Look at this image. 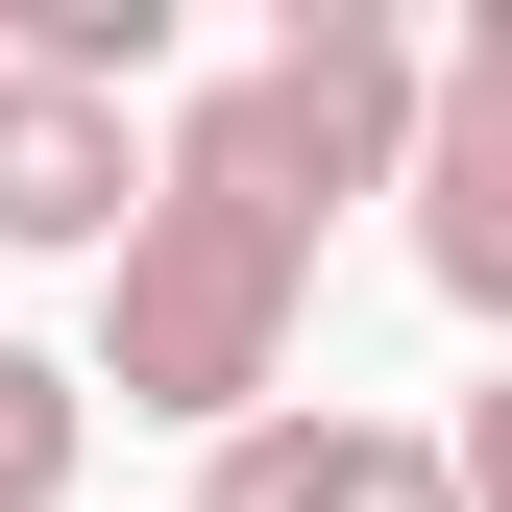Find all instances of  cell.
Wrapping results in <instances>:
<instances>
[{"label":"cell","instance_id":"1","mask_svg":"<svg viewBox=\"0 0 512 512\" xmlns=\"http://www.w3.org/2000/svg\"><path fill=\"white\" fill-rule=\"evenodd\" d=\"M293 317H317V220L220 147V122H171V147H147V220L98 244V391L244 439L293 391Z\"/></svg>","mask_w":512,"mask_h":512},{"label":"cell","instance_id":"2","mask_svg":"<svg viewBox=\"0 0 512 512\" xmlns=\"http://www.w3.org/2000/svg\"><path fill=\"white\" fill-rule=\"evenodd\" d=\"M415 98H439V49L391 25V0H293V49H269V74H220L196 122L269 171L293 220H342V196H391V171H415Z\"/></svg>","mask_w":512,"mask_h":512},{"label":"cell","instance_id":"3","mask_svg":"<svg viewBox=\"0 0 512 512\" xmlns=\"http://www.w3.org/2000/svg\"><path fill=\"white\" fill-rule=\"evenodd\" d=\"M415 269H439V317H488L512 342V74H464V49H439V98H415Z\"/></svg>","mask_w":512,"mask_h":512},{"label":"cell","instance_id":"4","mask_svg":"<svg viewBox=\"0 0 512 512\" xmlns=\"http://www.w3.org/2000/svg\"><path fill=\"white\" fill-rule=\"evenodd\" d=\"M196 512H464V488H439V439H415V415L269 391V415L220 439V488H196Z\"/></svg>","mask_w":512,"mask_h":512},{"label":"cell","instance_id":"5","mask_svg":"<svg viewBox=\"0 0 512 512\" xmlns=\"http://www.w3.org/2000/svg\"><path fill=\"white\" fill-rule=\"evenodd\" d=\"M122 220H147V147H122V98L0 74V244H122Z\"/></svg>","mask_w":512,"mask_h":512},{"label":"cell","instance_id":"6","mask_svg":"<svg viewBox=\"0 0 512 512\" xmlns=\"http://www.w3.org/2000/svg\"><path fill=\"white\" fill-rule=\"evenodd\" d=\"M74 439H98V391L49 342H0V512H74Z\"/></svg>","mask_w":512,"mask_h":512},{"label":"cell","instance_id":"7","mask_svg":"<svg viewBox=\"0 0 512 512\" xmlns=\"http://www.w3.org/2000/svg\"><path fill=\"white\" fill-rule=\"evenodd\" d=\"M439 488H464V512H512V391H488L464 439H439Z\"/></svg>","mask_w":512,"mask_h":512}]
</instances>
